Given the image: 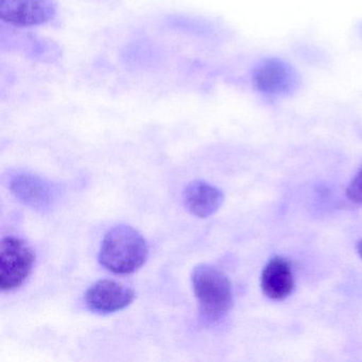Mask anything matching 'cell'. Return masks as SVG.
<instances>
[{
  "mask_svg": "<svg viewBox=\"0 0 362 362\" xmlns=\"http://www.w3.org/2000/svg\"><path fill=\"white\" fill-rule=\"evenodd\" d=\"M186 209L194 217L209 218L217 213L223 203V194L219 188L207 182H190L183 192Z\"/></svg>",
  "mask_w": 362,
  "mask_h": 362,
  "instance_id": "ba28073f",
  "label": "cell"
},
{
  "mask_svg": "<svg viewBox=\"0 0 362 362\" xmlns=\"http://www.w3.org/2000/svg\"><path fill=\"white\" fill-rule=\"evenodd\" d=\"M33 247L18 237H6L0 243V288L13 291L28 279L35 267Z\"/></svg>",
  "mask_w": 362,
  "mask_h": 362,
  "instance_id": "3957f363",
  "label": "cell"
},
{
  "mask_svg": "<svg viewBox=\"0 0 362 362\" xmlns=\"http://www.w3.org/2000/svg\"><path fill=\"white\" fill-rule=\"evenodd\" d=\"M149 247L145 237L126 224L114 226L103 237L99 262L110 272L131 274L147 262Z\"/></svg>",
  "mask_w": 362,
  "mask_h": 362,
  "instance_id": "6da1fadb",
  "label": "cell"
},
{
  "mask_svg": "<svg viewBox=\"0 0 362 362\" xmlns=\"http://www.w3.org/2000/svg\"><path fill=\"white\" fill-rule=\"evenodd\" d=\"M346 196L351 202L362 204V169L349 183L346 189Z\"/></svg>",
  "mask_w": 362,
  "mask_h": 362,
  "instance_id": "30bf717a",
  "label": "cell"
},
{
  "mask_svg": "<svg viewBox=\"0 0 362 362\" xmlns=\"http://www.w3.org/2000/svg\"><path fill=\"white\" fill-rule=\"evenodd\" d=\"M262 289L271 300H281L294 289V277L291 266L285 258L270 259L262 273Z\"/></svg>",
  "mask_w": 362,
  "mask_h": 362,
  "instance_id": "9c48e42d",
  "label": "cell"
},
{
  "mask_svg": "<svg viewBox=\"0 0 362 362\" xmlns=\"http://www.w3.org/2000/svg\"><path fill=\"white\" fill-rule=\"evenodd\" d=\"M296 71L288 63L279 59H268L253 71V84L258 92L266 95H284L296 86Z\"/></svg>",
  "mask_w": 362,
  "mask_h": 362,
  "instance_id": "8992f818",
  "label": "cell"
},
{
  "mask_svg": "<svg viewBox=\"0 0 362 362\" xmlns=\"http://www.w3.org/2000/svg\"><path fill=\"white\" fill-rule=\"evenodd\" d=\"M357 251H358V254H359V255H360V257L362 258V239H361V240L359 241V243H358Z\"/></svg>",
  "mask_w": 362,
  "mask_h": 362,
  "instance_id": "8fae6325",
  "label": "cell"
},
{
  "mask_svg": "<svg viewBox=\"0 0 362 362\" xmlns=\"http://www.w3.org/2000/svg\"><path fill=\"white\" fill-rule=\"evenodd\" d=\"M134 300V290L119 281L107 279L96 281L84 296L88 308L98 315L117 313L130 306Z\"/></svg>",
  "mask_w": 362,
  "mask_h": 362,
  "instance_id": "5b68a950",
  "label": "cell"
},
{
  "mask_svg": "<svg viewBox=\"0 0 362 362\" xmlns=\"http://www.w3.org/2000/svg\"><path fill=\"white\" fill-rule=\"evenodd\" d=\"M190 279L205 319L216 322L226 317L234 303L232 284L228 277L216 267L202 264L192 270Z\"/></svg>",
  "mask_w": 362,
  "mask_h": 362,
  "instance_id": "7a4b0ae2",
  "label": "cell"
},
{
  "mask_svg": "<svg viewBox=\"0 0 362 362\" xmlns=\"http://www.w3.org/2000/svg\"><path fill=\"white\" fill-rule=\"evenodd\" d=\"M9 186L21 202L37 211L48 209L54 202V187L39 175L18 173L12 177Z\"/></svg>",
  "mask_w": 362,
  "mask_h": 362,
  "instance_id": "52a82bcc",
  "label": "cell"
},
{
  "mask_svg": "<svg viewBox=\"0 0 362 362\" xmlns=\"http://www.w3.org/2000/svg\"><path fill=\"white\" fill-rule=\"evenodd\" d=\"M56 13L54 0H0V20L18 28L47 24Z\"/></svg>",
  "mask_w": 362,
  "mask_h": 362,
  "instance_id": "277c9868",
  "label": "cell"
}]
</instances>
